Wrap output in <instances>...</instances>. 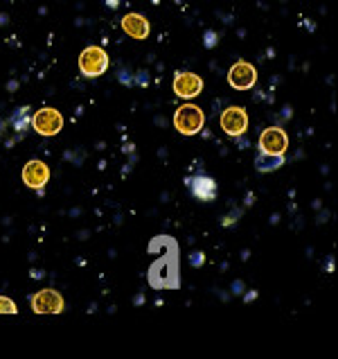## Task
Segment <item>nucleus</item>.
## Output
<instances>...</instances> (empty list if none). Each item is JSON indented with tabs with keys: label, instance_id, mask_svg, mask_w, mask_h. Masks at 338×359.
I'll return each mask as SVG.
<instances>
[{
	"label": "nucleus",
	"instance_id": "9",
	"mask_svg": "<svg viewBox=\"0 0 338 359\" xmlns=\"http://www.w3.org/2000/svg\"><path fill=\"white\" fill-rule=\"evenodd\" d=\"M23 181H25L27 188L41 190L50 181V168L43 161H29L23 168Z\"/></svg>",
	"mask_w": 338,
	"mask_h": 359
},
{
	"label": "nucleus",
	"instance_id": "14",
	"mask_svg": "<svg viewBox=\"0 0 338 359\" xmlns=\"http://www.w3.org/2000/svg\"><path fill=\"white\" fill-rule=\"evenodd\" d=\"M206 43H208V46H212V43H214V34H208V39H206Z\"/></svg>",
	"mask_w": 338,
	"mask_h": 359
},
{
	"label": "nucleus",
	"instance_id": "2",
	"mask_svg": "<svg viewBox=\"0 0 338 359\" xmlns=\"http://www.w3.org/2000/svg\"><path fill=\"white\" fill-rule=\"evenodd\" d=\"M106 68H108L106 50H101L97 46H90L79 55V70L86 77H99L101 73H106Z\"/></svg>",
	"mask_w": 338,
	"mask_h": 359
},
{
	"label": "nucleus",
	"instance_id": "1",
	"mask_svg": "<svg viewBox=\"0 0 338 359\" xmlns=\"http://www.w3.org/2000/svg\"><path fill=\"white\" fill-rule=\"evenodd\" d=\"M203 122V111L194 104H183L176 109V114H174V127H176L183 136H194V133H199Z\"/></svg>",
	"mask_w": 338,
	"mask_h": 359
},
{
	"label": "nucleus",
	"instance_id": "3",
	"mask_svg": "<svg viewBox=\"0 0 338 359\" xmlns=\"http://www.w3.org/2000/svg\"><path fill=\"white\" fill-rule=\"evenodd\" d=\"M32 127L41 133V136H57L61 127H64V118H61L57 109L45 107V109H38L34 114Z\"/></svg>",
	"mask_w": 338,
	"mask_h": 359
},
{
	"label": "nucleus",
	"instance_id": "4",
	"mask_svg": "<svg viewBox=\"0 0 338 359\" xmlns=\"http://www.w3.org/2000/svg\"><path fill=\"white\" fill-rule=\"evenodd\" d=\"M32 307L36 314H59L64 310V299L57 290H41L32 296Z\"/></svg>",
	"mask_w": 338,
	"mask_h": 359
},
{
	"label": "nucleus",
	"instance_id": "13",
	"mask_svg": "<svg viewBox=\"0 0 338 359\" xmlns=\"http://www.w3.org/2000/svg\"><path fill=\"white\" fill-rule=\"evenodd\" d=\"M18 307L12 299H5V296H0V314H16Z\"/></svg>",
	"mask_w": 338,
	"mask_h": 359
},
{
	"label": "nucleus",
	"instance_id": "12",
	"mask_svg": "<svg viewBox=\"0 0 338 359\" xmlns=\"http://www.w3.org/2000/svg\"><path fill=\"white\" fill-rule=\"evenodd\" d=\"M282 163H284V154H264L262 151V156H258V161H255V168L260 172H271V170H278Z\"/></svg>",
	"mask_w": 338,
	"mask_h": 359
},
{
	"label": "nucleus",
	"instance_id": "11",
	"mask_svg": "<svg viewBox=\"0 0 338 359\" xmlns=\"http://www.w3.org/2000/svg\"><path fill=\"white\" fill-rule=\"evenodd\" d=\"M122 29H125L131 39H147L149 36V23H147V18L140 14H127L122 18Z\"/></svg>",
	"mask_w": 338,
	"mask_h": 359
},
{
	"label": "nucleus",
	"instance_id": "6",
	"mask_svg": "<svg viewBox=\"0 0 338 359\" xmlns=\"http://www.w3.org/2000/svg\"><path fill=\"white\" fill-rule=\"evenodd\" d=\"M228 81L232 88L237 90H248L255 86V81H258V73H255V68L251 64H246V61H237L230 73H228Z\"/></svg>",
	"mask_w": 338,
	"mask_h": 359
},
{
	"label": "nucleus",
	"instance_id": "7",
	"mask_svg": "<svg viewBox=\"0 0 338 359\" xmlns=\"http://www.w3.org/2000/svg\"><path fill=\"white\" fill-rule=\"evenodd\" d=\"M286 147H289V138L286 133L278 127H269L262 131L260 136V149L264 154H284Z\"/></svg>",
	"mask_w": 338,
	"mask_h": 359
},
{
	"label": "nucleus",
	"instance_id": "5",
	"mask_svg": "<svg viewBox=\"0 0 338 359\" xmlns=\"http://www.w3.org/2000/svg\"><path fill=\"white\" fill-rule=\"evenodd\" d=\"M221 129L228 136H241L248 129V116L241 107H230L221 114Z\"/></svg>",
	"mask_w": 338,
	"mask_h": 359
},
{
	"label": "nucleus",
	"instance_id": "15",
	"mask_svg": "<svg viewBox=\"0 0 338 359\" xmlns=\"http://www.w3.org/2000/svg\"><path fill=\"white\" fill-rule=\"evenodd\" d=\"M108 5H111V7H115V5H118V0H108Z\"/></svg>",
	"mask_w": 338,
	"mask_h": 359
},
{
	"label": "nucleus",
	"instance_id": "8",
	"mask_svg": "<svg viewBox=\"0 0 338 359\" xmlns=\"http://www.w3.org/2000/svg\"><path fill=\"white\" fill-rule=\"evenodd\" d=\"M203 90V81L199 75L194 73H178L174 77V93L183 100H190V97H197Z\"/></svg>",
	"mask_w": 338,
	"mask_h": 359
},
{
	"label": "nucleus",
	"instance_id": "10",
	"mask_svg": "<svg viewBox=\"0 0 338 359\" xmlns=\"http://www.w3.org/2000/svg\"><path fill=\"white\" fill-rule=\"evenodd\" d=\"M188 188L192 190V194L199 201H212L217 197V183H214L210 177H194L188 181Z\"/></svg>",
	"mask_w": 338,
	"mask_h": 359
}]
</instances>
